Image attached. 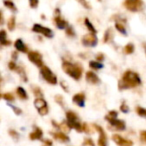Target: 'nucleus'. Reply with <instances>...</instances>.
Returning a JSON list of instances; mask_svg holds the SVG:
<instances>
[{"label": "nucleus", "mask_w": 146, "mask_h": 146, "mask_svg": "<svg viewBox=\"0 0 146 146\" xmlns=\"http://www.w3.org/2000/svg\"><path fill=\"white\" fill-rule=\"evenodd\" d=\"M32 91H33V93H34V95L37 96V97H42L43 96L42 91H41V89L39 87H33Z\"/></svg>", "instance_id": "7c9ffc66"}, {"label": "nucleus", "mask_w": 146, "mask_h": 146, "mask_svg": "<svg viewBox=\"0 0 146 146\" xmlns=\"http://www.w3.org/2000/svg\"><path fill=\"white\" fill-rule=\"evenodd\" d=\"M140 140L142 142H144V143H146V130L141 131V133H140Z\"/></svg>", "instance_id": "58836bf2"}, {"label": "nucleus", "mask_w": 146, "mask_h": 146, "mask_svg": "<svg viewBox=\"0 0 146 146\" xmlns=\"http://www.w3.org/2000/svg\"><path fill=\"white\" fill-rule=\"evenodd\" d=\"M3 3H4L5 6H6L8 9H10L11 11H13V12L17 11L16 6H15V4L11 1V0H3Z\"/></svg>", "instance_id": "412c9836"}, {"label": "nucleus", "mask_w": 146, "mask_h": 146, "mask_svg": "<svg viewBox=\"0 0 146 146\" xmlns=\"http://www.w3.org/2000/svg\"><path fill=\"white\" fill-rule=\"evenodd\" d=\"M84 23H85V26L87 27L88 31H90L91 33H94V34H96V29L94 28V26L92 25V23L90 22V20L88 18H85V20H84Z\"/></svg>", "instance_id": "5701e85b"}, {"label": "nucleus", "mask_w": 146, "mask_h": 146, "mask_svg": "<svg viewBox=\"0 0 146 146\" xmlns=\"http://www.w3.org/2000/svg\"><path fill=\"white\" fill-rule=\"evenodd\" d=\"M8 67H9V69H10V70H16L18 66H17V65L15 64L13 61H10V62H9V64H8Z\"/></svg>", "instance_id": "a19ab883"}, {"label": "nucleus", "mask_w": 146, "mask_h": 146, "mask_svg": "<svg viewBox=\"0 0 146 146\" xmlns=\"http://www.w3.org/2000/svg\"><path fill=\"white\" fill-rule=\"evenodd\" d=\"M96 60L97 61H102L104 60V55L102 53H99V54L96 55Z\"/></svg>", "instance_id": "c03bdc74"}, {"label": "nucleus", "mask_w": 146, "mask_h": 146, "mask_svg": "<svg viewBox=\"0 0 146 146\" xmlns=\"http://www.w3.org/2000/svg\"><path fill=\"white\" fill-rule=\"evenodd\" d=\"M83 131H84V132H86V133H88V132H90L89 127H88L87 124H85V123H83Z\"/></svg>", "instance_id": "a18cd8bd"}, {"label": "nucleus", "mask_w": 146, "mask_h": 146, "mask_svg": "<svg viewBox=\"0 0 146 146\" xmlns=\"http://www.w3.org/2000/svg\"><path fill=\"white\" fill-rule=\"evenodd\" d=\"M59 129H60L61 131L68 132L69 130L71 129V128H70V126H69L68 122H67V121H63V122H61V123L59 124Z\"/></svg>", "instance_id": "393cba45"}, {"label": "nucleus", "mask_w": 146, "mask_h": 146, "mask_svg": "<svg viewBox=\"0 0 146 146\" xmlns=\"http://www.w3.org/2000/svg\"><path fill=\"white\" fill-rule=\"evenodd\" d=\"M52 136L55 138V139H57L58 141L60 142H64V143H67V142H69V137L66 135V134L64 133V132H53Z\"/></svg>", "instance_id": "2eb2a0df"}, {"label": "nucleus", "mask_w": 146, "mask_h": 146, "mask_svg": "<svg viewBox=\"0 0 146 146\" xmlns=\"http://www.w3.org/2000/svg\"><path fill=\"white\" fill-rule=\"evenodd\" d=\"M54 23L59 29H66L67 28V22L60 17V15H56L54 17Z\"/></svg>", "instance_id": "dca6fc26"}, {"label": "nucleus", "mask_w": 146, "mask_h": 146, "mask_svg": "<svg viewBox=\"0 0 146 146\" xmlns=\"http://www.w3.org/2000/svg\"><path fill=\"white\" fill-rule=\"evenodd\" d=\"M113 141L117 144L118 146H133V142L131 140H128L123 138L122 136H120L119 134H114L112 136Z\"/></svg>", "instance_id": "9b49d317"}, {"label": "nucleus", "mask_w": 146, "mask_h": 146, "mask_svg": "<svg viewBox=\"0 0 146 146\" xmlns=\"http://www.w3.org/2000/svg\"><path fill=\"white\" fill-rule=\"evenodd\" d=\"M105 119L107 120L112 126H114L117 130H125L126 125H125V122H124L123 120H118V119H116V118H112L108 115L105 117Z\"/></svg>", "instance_id": "9d476101"}, {"label": "nucleus", "mask_w": 146, "mask_h": 146, "mask_svg": "<svg viewBox=\"0 0 146 146\" xmlns=\"http://www.w3.org/2000/svg\"><path fill=\"white\" fill-rule=\"evenodd\" d=\"M43 141H44V143L46 144V145H48V146L52 145V141H50V140H43Z\"/></svg>", "instance_id": "09e8293b"}, {"label": "nucleus", "mask_w": 146, "mask_h": 146, "mask_svg": "<svg viewBox=\"0 0 146 146\" xmlns=\"http://www.w3.org/2000/svg\"><path fill=\"white\" fill-rule=\"evenodd\" d=\"M28 59L32 63H34L36 66H38L39 68L43 66V61H42V55L37 51H30L28 52Z\"/></svg>", "instance_id": "1a4fd4ad"}, {"label": "nucleus", "mask_w": 146, "mask_h": 146, "mask_svg": "<svg viewBox=\"0 0 146 146\" xmlns=\"http://www.w3.org/2000/svg\"><path fill=\"white\" fill-rule=\"evenodd\" d=\"M117 111H115V110H111V111H109V113H108V116H110V117L112 118H116L117 117Z\"/></svg>", "instance_id": "79ce46f5"}, {"label": "nucleus", "mask_w": 146, "mask_h": 146, "mask_svg": "<svg viewBox=\"0 0 146 146\" xmlns=\"http://www.w3.org/2000/svg\"><path fill=\"white\" fill-rule=\"evenodd\" d=\"M40 73H41V75H42V77L44 78L45 81L48 82L49 84H51V85H55V84L57 83L56 75H55L54 73L51 71V69L49 68V67L43 65V66L40 68Z\"/></svg>", "instance_id": "20e7f679"}, {"label": "nucleus", "mask_w": 146, "mask_h": 146, "mask_svg": "<svg viewBox=\"0 0 146 146\" xmlns=\"http://www.w3.org/2000/svg\"><path fill=\"white\" fill-rule=\"evenodd\" d=\"M46 146H48V145H46Z\"/></svg>", "instance_id": "603ef678"}, {"label": "nucleus", "mask_w": 146, "mask_h": 146, "mask_svg": "<svg viewBox=\"0 0 146 146\" xmlns=\"http://www.w3.org/2000/svg\"><path fill=\"white\" fill-rule=\"evenodd\" d=\"M16 71L19 73V74H20L21 78H22V79L24 80V81H27V76H26V73H25V70H24V68H23V67H17Z\"/></svg>", "instance_id": "cd10ccee"}, {"label": "nucleus", "mask_w": 146, "mask_h": 146, "mask_svg": "<svg viewBox=\"0 0 146 146\" xmlns=\"http://www.w3.org/2000/svg\"><path fill=\"white\" fill-rule=\"evenodd\" d=\"M66 118L67 122H68L70 128H74L75 130H77L78 132L83 131V124L80 123L78 116L75 112L73 111H67L66 112Z\"/></svg>", "instance_id": "7ed1b4c3"}, {"label": "nucleus", "mask_w": 146, "mask_h": 146, "mask_svg": "<svg viewBox=\"0 0 146 146\" xmlns=\"http://www.w3.org/2000/svg\"><path fill=\"white\" fill-rule=\"evenodd\" d=\"M95 129L99 132V139H98L97 145L98 146H107V136L106 133L104 132L103 128L100 127L99 125H94Z\"/></svg>", "instance_id": "f8f14e48"}, {"label": "nucleus", "mask_w": 146, "mask_h": 146, "mask_svg": "<svg viewBox=\"0 0 146 146\" xmlns=\"http://www.w3.org/2000/svg\"><path fill=\"white\" fill-rule=\"evenodd\" d=\"M39 0H29V5L31 8H36L38 6Z\"/></svg>", "instance_id": "72a5a7b5"}, {"label": "nucleus", "mask_w": 146, "mask_h": 146, "mask_svg": "<svg viewBox=\"0 0 146 146\" xmlns=\"http://www.w3.org/2000/svg\"><path fill=\"white\" fill-rule=\"evenodd\" d=\"M10 40H4V41H1V44L2 45H4V46H9V45H10Z\"/></svg>", "instance_id": "49530a36"}, {"label": "nucleus", "mask_w": 146, "mask_h": 146, "mask_svg": "<svg viewBox=\"0 0 146 146\" xmlns=\"http://www.w3.org/2000/svg\"><path fill=\"white\" fill-rule=\"evenodd\" d=\"M9 135H10L11 137H13V138H14V139H17V138L19 137V134L17 133L16 131H14V130H12V129H11V130H9Z\"/></svg>", "instance_id": "e433bc0d"}, {"label": "nucleus", "mask_w": 146, "mask_h": 146, "mask_svg": "<svg viewBox=\"0 0 146 146\" xmlns=\"http://www.w3.org/2000/svg\"><path fill=\"white\" fill-rule=\"evenodd\" d=\"M14 46L15 48H16V50L20 51V52H27L28 51V49H27V46L23 43V41L21 40V39H17L16 41H15L14 43Z\"/></svg>", "instance_id": "a211bd4d"}, {"label": "nucleus", "mask_w": 146, "mask_h": 146, "mask_svg": "<svg viewBox=\"0 0 146 146\" xmlns=\"http://www.w3.org/2000/svg\"><path fill=\"white\" fill-rule=\"evenodd\" d=\"M2 97H3V99L6 100V101H13V100H14V96H13L11 93L2 94Z\"/></svg>", "instance_id": "2f4dec72"}, {"label": "nucleus", "mask_w": 146, "mask_h": 146, "mask_svg": "<svg viewBox=\"0 0 146 146\" xmlns=\"http://www.w3.org/2000/svg\"><path fill=\"white\" fill-rule=\"evenodd\" d=\"M32 31L36 33H40V34L44 35L47 38H52L53 37V31L48 27H45L40 24H34L32 27Z\"/></svg>", "instance_id": "0eeeda50"}, {"label": "nucleus", "mask_w": 146, "mask_h": 146, "mask_svg": "<svg viewBox=\"0 0 146 146\" xmlns=\"http://www.w3.org/2000/svg\"><path fill=\"white\" fill-rule=\"evenodd\" d=\"M83 146H94V142L90 138H85L83 142Z\"/></svg>", "instance_id": "473e14b6"}, {"label": "nucleus", "mask_w": 146, "mask_h": 146, "mask_svg": "<svg viewBox=\"0 0 146 146\" xmlns=\"http://www.w3.org/2000/svg\"><path fill=\"white\" fill-rule=\"evenodd\" d=\"M120 110H121L123 113H127V112L129 111V108H128V106L126 105L125 102H123V103L120 105Z\"/></svg>", "instance_id": "f704fd0d"}, {"label": "nucleus", "mask_w": 146, "mask_h": 146, "mask_svg": "<svg viewBox=\"0 0 146 146\" xmlns=\"http://www.w3.org/2000/svg\"><path fill=\"white\" fill-rule=\"evenodd\" d=\"M34 105L40 115H47V113H48V104L42 97H37L34 101Z\"/></svg>", "instance_id": "423d86ee"}, {"label": "nucleus", "mask_w": 146, "mask_h": 146, "mask_svg": "<svg viewBox=\"0 0 146 146\" xmlns=\"http://www.w3.org/2000/svg\"><path fill=\"white\" fill-rule=\"evenodd\" d=\"M97 37H96V34H94V33H88V34L84 35L83 38H82V44L84 46L94 47L97 45Z\"/></svg>", "instance_id": "6e6552de"}, {"label": "nucleus", "mask_w": 146, "mask_h": 146, "mask_svg": "<svg viewBox=\"0 0 146 146\" xmlns=\"http://www.w3.org/2000/svg\"><path fill=\"white\" fill-rule=\"evenodd\" d=\"M62 69L66 74L75 80H79L83 72V68L79 63H71L69 61H64L62 63Z\"/></svg>", "instance_id": "f03ea898"}, {"label": "nucleus", "mask_w": 146, "mask_h": 146, "mask_svg": "<svg viewBox=\"0 0 146 146\" xmlns=\"http://www.w3.org/2000/svg\"><path fill=\"white\" fill-rule=\"evenodd\" d=\"M78 2H80L81 3L82 5H83L84 7H85V8H88V9H90L91 8V6H90V4L89 3H87L86 2V0H77Z\"/></svg>", "instance_id": "ea45409f"}, {"label": "nucleus", "mask_w": 146, "mask_h": 146, "mask_svg": "<svg viewBox=\"0 0 146 146\" xmlns=\"http://www.w3.org/2000/svg\"><path fill=\"white\" fill-rule=\"evenodd\" d=\"M112 38H113V31H112L111 28H108L103 36V42H109V41L112 40Z\"/></svg>", "instance_id": "6ab92c4d"}, {"label": "nucleus", "mask_w": 146, "mask_h": 146, "mask_svg": "<svg viewBox=\"0 0 146 146\" xmlns=\"http://www.w3.org/2000/svg\"><path fill=\"white\" fill-rule=\"evenodd\" d=\"M65 32H66V34L68 35V36H70V37H74V36H75L74 29H73L71 26H67V28L65 29Z\"/></svg>", "instance_id": "c756f323"}, {"label": "nucleus", "mask_w": 146, "mask_h": 146, "mask_svg": "<svg viewBox=\"0 0 146 146\" xmlns=\"http://www.w3.org/2000/svg\"><path fill=\"white\" fill-rule=\"evenodd\" d=\"M42 136H43V131L41 130V128L35 127V130L32 133H30L29 138H30L31 140H38V139H41Z\"/></svg>", "instance_id": "f3484780"}, {"label": "nucleus", "mask_w": 146, "mask_h": 146, "mask_svg": "<svg viewBox=\"0 0 146 146\" xmlns=\"http://www.w3.org/2000/svg\"><path fill=\"white\" fill-rule=\"evenodd\" d=\"M85 77H86V80L91 84H97V83H99V81H100L98 76L96 75L94 72H92V71H87Z\"/></svg>", "instance_id": "4468645a"}, {"label": "nucleus", "mask_w": 146, "mask_h": 146, "mask_svg": "<svg viewBox=\"0 0 146 146\" xmlns=\"http://www.w3.org/2000/svg\"><path fill=\"white\" fill-rule=\"evenodd\" d=\"M73 102L77 104L80 107H83L85 105V94L84 93H77L73 96Z\"/></svg>", "instance_id": "ddd939ff"}, {"label": "nucleus", "mask_w": 146, "mask_h": 146, "mask_svg": "<svg viewBox=\"0 0 146 146\" xmlns=\"http://www.w3.org/2000/svg\"><path fill=\"white\" fill-rule=\"evenodd\" d=\"M15 24H16V21H15V17L11 16L10 18L8 19V22H7V27L10 31H13L15 28Z\"/></svg>", "instance_id": "b1692460"}, {"label": "nucleus", "mask_w": 146, "mask_h": 146, "mask_svg": "<svg viewBox=\"0 0 146 146\" xmlns=\"http://www.w3.org/2000/svg\"><path fill=\"white\" fill-rule=\"evenodd\" d=\"M89 66L91 67L92 69H96V70H99L103 67V65L101 64L100 62L98 61H90L89 62Z\"/></svg>", "instance_id": "bb28decb"}, {"label": "nucleus", "mask_w": 146, "mask_h": 146, "mask_svg": "<svg viewBox=\"0 0 146 146\" xmlns=\"http://www.w3.org/2000/svg\"><path fill=\"white\" fill-rule=\"evenodd\" d=\"M10 107L12 108L13 109V111L15 112V113L17 114V115H20L21 113H22V111H21L20 109H19V108H17V107H15V106H12V105H10Z\"/></svg>", "instance_id": "37998d69"}, {"label": "nucleus", "mask_w": 146, "mask_h": 146, "mask_svg": "<svg viewBox=\"0 0 146 146\" xmlns=\"http://www.w3.org/2000/svg\"><path fill=\"white\" fill-rule=\"evenodd\" d=\"M16 93H17V95H18V97H20L21 99H27V98H28V95H27L26 91H25V89L22 87L17 88Z\"/></svg>", "instance_id": "aec40b11"}, {"label": "nucleus", "mask_w": 146, "mask_h": 146, "mask_svg": "<svg viewBox=\"0 0 146 146\" xmlns=\"http://www.w3.org/2000/svg\"><path fill=\"white\" fill-rule=\"evenodd\" d=\"M61 86H62L63 89H65V91L68 92V88H67L66 84H65V82H61Z\"/></svg>", "instance_id": "de8ad7c7"}, {"label": "nucleus", "mask_w": 146, "mask_h": 146, "mask_svg": "<svg viewBox=\"0 0 146 146\" xmlns=\"http://www.w3.org/2000/svg\"><path fill=\"white\" fill-rule=\"evenodd\" d=\"M134 52V45L132 43H128L124 47V53L125 54H132Z\"/></svg>", "instance_id": "a878e982"}, {"label": "nucleus", "mask_w": 146, "mask_h": 146, "mask_svg": "<svg viewBox=\"0 0 146 146\" xmlns=\"http://www.w3.org/2000/svg\"><path fill=\"white\" fill-rule=\"evenodd\" d=\"M136 112H137V114L139 116H142V117L145 116L146 117V109H144V108L138 106V107H136Z\"/></svg>", "instance_id": "c85d7f7f"}, {"label": "nucleus", "mask_w": 146, "mask_h": 146, "mask_svg": "<svg viewBox=\"0 0 146 146\" xmlns=\"http://www.w3.org/2000/svg\"><path fill=\"white\" fill-rule=\"evenodd\" d=\"M115 27H116V29H117V30L121 33V34L126 35V28H125V26H124V24L122 22L117 21V22L115 23Z\"/></svg>", "instance_id": "4be33fe9"}, {"label": "nucleus", "mask_w": 146, "mask_h": 146, "mask_svg": "<svg viewBox=\"0 0 146 146\" xmlns=\"http://www.w3.org/2000/svg\"><path fill=\"white\" fill-rule=\"evenodd\" d=\"M6 40V31L1 30L0 31V41H4Z\"/></svg>", "instance_id": "4c0bfd02"}, {"label": "nucleus", "mask_w": 146, "mask_h": 146, "mask_svg": "<svg viewBox=\"0 0 146 146\" xmlns=\"http://www.w3.org/2000/svg\"><path fill=\"white\" fill-rule=\"evenodd\" d=\"M52 125L54 126V127H57V128H59V124H57V122H55L54 120H52Z\"/></svg>", "instance_id": "3c124183"}, {"label": "nucleus", "mask_w": 146, "mask_h": 146, "mask_svg": "<svg viewBox=\"0 0 146 146\" xmlns=\"http://www.w3.org/2000/svg\"><path fill=\"white\" fill-rule=\"evenodd\" d=\"M17 57H18V54H17V52H13L12 53V59L13 60H15V59H17Z\"/></svg>", "instance_id": "8fccbe9b"}, {"label": "nucleus", "mask_w": 146, "mask_h": 146, "mask_svg": "<svg viewBox=\"0 0 146 146\" xmlns=\"http://www.w3.org/2000/svg\"><path fill=\"white\" fill-rule=\"evenodd\" d=\"M124 6L131 12H138L142 10L144 4L142 0H124Z\"/></svg>", "instance_id": "39448f33"}, {"label": "nucleus", "mask_w": 146, "mask_h": 146, "mask_svg": "<svg viewBox=\"0 0 146 146\" xmlns=\"http://www.w3.org/2000/svg\"><path fill=\"white\" fill-rule=\"evenodd\" d=\"M55 101L58 104H60L61 106H64V102H63V98L61 95H56L55 96Z\"/></svg>", "instance_id": "c9c22d12"}, {"label": "nucleus", "mask_w": 146, "mask_h": 146, "mask_svg": "<svg viewBox=\"0 0 146 146\" xmlns=\"http://www.w3.org/2000/svg\"><path fill=\"white\" fill-rule=\"evenodd\" d=\"M141 84V79L137 73L133 71L127 70L124 72L122 78L118 82V88L120 90L128 89V88H135Z\"/></svg>", "instance_id": "f257e3e1"}]
</instances>
